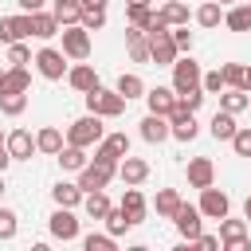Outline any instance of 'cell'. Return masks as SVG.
I'll use <instances>...</instances> for the list:
<instances>
[{"label": "cell", "mask_w": 251, "mask_h": 251, "mask_svg": "<svg viewBox=\"0 0 251 251\" xmlns=\"http://www.w3.org/2000/svg\"><path fill=\"white\" fill-rule=\"evenodd\" d=\"M106 137V126H102V114H82L78 122H71L67 126V141L71 145H82V149H90V145H98Z\"/></svg>", "instance_id": "1"}, {"label": "cell", "mask_w": 251, "mask_h": 251, "mask_svg": "<svg viewBox=\"0 0 251 251\" xmlns=\"http://www.w3.org/2000/svg\"><path fill=\"white\" fill-rule=\"evenodd\" d=\"M126 102H129V98L118 94V86L106 90V86L98 82L94 90H86V110H90V114H102V118H118V114L126 110Z\"/></svg>", "instance_id": "2"}, {"label": "cell", "mask_w": 251, "mask_h": 251, "mask_svg": "<svg viewBox=\"0 0 251 251\" xmlns=\"http://www.w3.org/2000/svg\"><path fill=\"white\" fill-rule=\"evenodd\" d=\"M59 35H63V55H67V59H75V63L90 59V31H86L82 24H67Z\"/></svg>", "instance_id": "3"}, {"label": "cell", "mask_w": 251, "mask_h": 251, "mask_svg": "<svg viewBox=\"0 0 251 251\" xmlns=\"http://www.w3.org/2000/svg\"><path fill=\"white\" fill-rule=\"evenodd\" d=\"M129 153V137L126 133H106L98 145H94V157L90 161H102V165H110V169H118V161Z\"/></svg>", "instance_id": "4"}, {"label": "cell", "mask_w": 251, "mask_h": 251, "mask_svg": "<svg viewBox=\"0 0 251 251\" xmlns=\"http://www.w3.org/2000/svg\"><path fill=\"white\" fill-rule=\"evenodd\" d=\"M200 78H204V71H200V63H196L192 55H180V59L173 63V90H176V94L200 86Z\"/></svg>", "instance_id": "5"}, {"label": "cell", "mask_w": 251, "mask_h": 251, "mask_svg": "<svg viewBox=\"0 0 251 251\" xmlns=\"http://www.w3.org/2000/svg\"><path fill=\"white\" fill-rule=\"evenodd\" d=\"M114 176H118V169H110V165H102V161H86V165L78 169V188H82V192H98V188H106Z\"/></svg>", "instance_id": "6"}, {"label": "cell", "mask_w": 251, "mask_h": 251, "mask_svg": "<svg viewBox=\"0 0 251 251\" xmlns=\"http://www.w3.org/2000/svg\"><path fill=\"white\" fill-rule=\"evenodd\" d=\"M31 63H35V71H39V75H43V78H51V82H55V78H63V75H67V55H63V51H59V47H39V51H35V59H31Z\"/></svg>", "instance_id": "7"}, {"label": "cell", "mask_w": 251, "mask_h": 251, "mask_svg": "<svg viewBox=\"0 0 251 251\" xmlns=\"http://www.w3.org/2000/svg\"><path fill=\"white\" fill-rule=\"evenodd\" d=\"M220 247L224 251H247L251 247V235H247V224L243 220H220Z\"/></svg>", "instance_id": "8"}, {"label": "cell", "mask_w": 251, "mask_h": 251, "mask_svg": "<svg viewBox=\"0 0 251 251\" xmlns=\"http://www.w3.org/2000/svg\"><path fill=\"white\" fill-rule=\"evenodd\" d=\"M180 59V51H176V43H173V31H157V35H149V63H157V67H173Z\"/></svg>", "instance_id": "9"}, {"label": "cell", "mask_w": 251, "mask_h": 251, "mask_svg": "<svg viewBox=\"0 0 251 251\" xmlns=\"http://www.w3.org/2000/svg\"><path fill=\"white\" fill-rule=\"evenodd\" d=\"M169 129H173V137L176 141H192L196 137V110H188V106H180V98H176V106H173V114H169Z\"/></svg>", "instance_id": "10"}, {"label": "cell", "mask_w": 251, "mask_h": 251, "mask_svg": "<svg viewBox=\"0 0 251 251\" xmlns=\"http://www.w3.org/2000/svg\"><path fill=\"white\" fill-rule=\"evenodd\" d=\"M200 212H204V220H224L227 212H231V200H227V192H220V188H200V204H196Z\"/></svg>", "instance_id": "11"}, {"label": "cell", "mask_w": 251, "mask_h": 251, "mask_svg": "<svg viewBox=\"0 0 251 251\" xmlns=\"http://www.w3.org/2000/svg\"><path fill=\"white\" fill-rule=\"evenodd\" d=\"M47 231H51L55 239H63V243H71V239H78V220H75V212L59 204V208L51 212V220H47Z\"/></svg>", "instance_id": "12"}, {"label": "cell", "mask_w": 251, "mask_h": 251, "mask_svg": "<svg viewBox=\"0 0 251 251\" xmlns=\"http://www.w3.org/2000/svg\"><path fill=\"white\" fill-rule=\"evenodd\" d=\"M20 39H31V12L0 16V43H20Z\"/></svg>", "instance_id": "13"}, {"label": "cell", "mask_w": 251, "mask_h": 251, "mask_svg": "<svg viewBox=\"0 0 251 251\" xmlns=\"http://www.w3.org/2000/svg\"><path fill=\"white\" fill-rule=\"evenodd\" d=\"M200 220H204V212H200V208H192V204H180V208H176V216H173L176 231H180L188 243H196V239H200V231H204V227H200Z\"/></svg>", "instance_id": "14"}, {"label": "cell", "mask_w": 251, "mask_h": 251, "mask_svg": "<svg viewBox=\"0 0 251 251\" xmlns=\"http://www.w3.org/2000/svg\"><path fill=\"white\" fill-rule=\"evenodd\" d=\"M141 137H145L149 145H161L165 137H173V129H169V118H165V114H153V110H149V114L141 118Z\"/></svg>", "instance_id": "15"}, {"label": "cell", "mask_w": 251, "mask_h": 251, "mask_svg": "<svg viewBox=\"0 0 251 251\" xmlns=\"http://www.w3.org/2000/svg\"><path fill=\"white\" fill-rule=\"evenodd\" d=\"M145 106L153 110V114H173V106H176V90L173 86H153V90H145Z\"/></svg>", "instance_id": "16"}, {"label": "cell", "mask_w": 251, "mask_h": 251, "mask_svg": "<svg viewBox=\"0 0 251 251\" xmlns=\"http://www.w3.org/2000/svg\"><path fill=\"white\" fill-rule=\"evenodd\" d=\"M8 153H12V161H31V153H39V149H35V137L27 129H12L8 133Z\"/></svg>", "instance_id": "17"}, {"label": "cell", "mask_w": 251, "mask_h": 251, "mask_svg": "<svg viewBox=\"0 0 251 251\" xmlns=\"http://www.w3.org/2000/svg\"><path fill=\"white\" fill-rule=\"evenodd\" d=\"M118 176H122V184H141L145 176H149V161H141V157H122L118 161Z\"/></svg>", "instance_id": "18"}, {"label": "cell", "mask_w": 251, "mask_h": 251, "mask_svg": "<svg viewBox=\"0 0 251 251\" xmlns=\"http://www.w3.org/2000/svg\"><path fill=\"white\" fill-rule=\"evenodd\" d=\"M67 82H71L78 94H86V90H94V86H98V75H94V67L82 59V63H75V67L67 71Z\"/></svg>", "instance_id": "19"}, {"label": "cell", "mask_w": 251, "mask_h": 251, "mask_svg": "<svg viewBox=\"0 0 251 251\" xmlns=\"http://www.w3.org/2000/svg\"><path fill=\"white\" fill-rule=\"evenodd\" d=\"M212 180H216V165L208 157H192L188 161V184L192 188H208Z\"/></svg>", "instance_id": "20"}, {"label": "cell", "mask_w": 251, "mask_h": 251, "mask_svg": "<svg viewBox=\"0 0 251 251\" xmlns=\"http://www.w3.org/2000/svg\"><path fill=\"white\" fill-rule=\"evenodd\" d=\"M122 208H126V216L133 220V227L145 220V208H149V204H145V196H141L137 184H126V192H122Z\"/></svg>", "instance_id": "21"}, {"label": "cell", "mask_w": 251, "mask_h": 251, "mask_svg": "<svg viewBox=\"0 0 251 251\" xmlns=\"http://www.w3.org/2000/svg\"><path fill=\"white\" fill-rule=\"evenodd\" d=\"M59 31H63V24L55 20V12H43V8L31 12V35H35V39H51V35H59Z\"/></svg>", "instance_id": "22"}, {"label": "cell", "mask_w": 251, "mask_h": 251, "mask_svg": "<svg viewBox=\"0 0 251 251\" xmlns=\"http://www.w3.org/2000/svg\"><path fill=\"white\" fill-rule=\"evenodd\" d=\"M126 47H129V59L133 63H149V35L141 31V27H126Z\"/></svg>", "instance_id": "23"}, {"label": "cell", "mask_w": 251, "mask_h": 251, "mask_svg": "<svg viewBox=\"0 0 251 251\" xmlns=\"http://www.w3.org/2000/svg\"><path fill=\"white\" fill-rule=\"evenodd\" d=\"M208 129H212V137H216V141H231L239 126H235V114H231V110H216V114H212V122H208Z\"/></svg>", "instance_id": "24"}, {"label": "cell", "mask_w": 251, "mask_h": 251, "mask_svg": "<svg viewBox=\"0 0 251 251\" xmlns=\"http://www.w3.org/2000/svg\"><path fill=\"white\" fill-rule=\"evenodd\" d=\"M27 86H31L27 67H8V71L0 75V94H20V90H27Z\"/></svg>", "instance_id": "25"}, {"label": "cell", "mask_w": 251, "mask_h": 251, "mask_svg": "<svg viewBox=\"0 0 251 251\" xmlns=\"http://www.w3.org/2000/svg\"><path fill=\"white\" fill-rule=\"evenodd\" d=\"M35 149L47 153V157H59V149H63V133H59L55 126H43V129L35 133Z\"/></svg>", "instance_id": "26"}, {"label": "cell", "mask_w": 251, "mask_h": 251, "mask_svg": "<svg viewBox=\"0 0 251 251\" xmlns=\"http://www.w3.org/2000/svg\"><path fill=\"white\" fill-rule=\"evenodd\" d=\"M82 196H86V192H82L78 184H67V180H59V184L51 188V200H55V204H63V208H78V204H82Z\"/></svg>", "instance_id": "27"}, {"label": "cell", "mask_w": 251, "mask_h": 251, "mask_svg": "<svg viewBox=\"0 0 251 251\" xmlns=\"http://www.w3.org/2000/svg\"><path fill=\"white\" fill-rule=\"evenodd\" d=\"M180 204H184V200H180V192H176V188H161V192H157V200H153V208H157V216H161V220H173Z\"/></svg>", "instance_id": "28"}, {"label": "cell", "mask_w": 251, "mask_h": 251, "mask_svg": "<svg viewBox=\"0 0 251 251\" xmlns=\"http://www.w3.org/2000/svg\"><path fill=\"white\" fill-rule=\"evenodd\" d=\"M82 208H86V216H90V220H106V212H110L114 204H110L106 188H98V192H86V196H82Z\"/></svg>", "instance_id": "29"}, {"label": "cell", "mask_w": 251, "mask_h": 251, "mask_svg": "<svg viewBox=\"0 0 251 251\" xmlns=\"http://www.w3.org/2000/svg\"><path fill=\"white\" fill-rule=\"evenodd\" d=\"M224 24L231 31H251V4H231L224 12Z\"/></svg>", "instance_id": "30"}, {"label": "cell", "mask_w": 251, "mask_h": 251, "mask_svg": "<svg viewBox=\"0 0 251 251\" xmlns=\"http://www.w3.org/2000/svg\"><path fill=\"white\" fill-rule=\"evenodd\" d=\"M86 161H90V157H86V149H82V145H71V141H67V145L59 149V165H63V169H71V173H78Z\"/></svg>", "instance_id": "31"}, {"label": "cell", "mask_w": 251, "mask_h": 251, "mask_svg": "<svg viewBox=\"0 0 251 251\" xmlns=\"http://www.w3.org/2000/svg\"><path fill=\"white\" fill-rule=\"evenodd\" d=\"M51 12H55V20H59L63 27L82 20V4H78V0H55V4H51Z\"/></svg>", "instance_id": "32"}, {"label": "cell", "mask_w": 251, "mask_h": 251, "mask_svg": "<svg viewBox=\"0 0 251 251\" xmlns=\"http://www.w3.org/2000/svg\"><path fill=\"white\" fill-rule=\"evenodd\" d=\"M220 110L243 114V110H247V90H239V86H227V90H220Z\"/></svg>", "instance_id": "33"}, {"label": "cell", "mask_w": 251, "mask_h": 251, "mask_svg": "<svg viewBox=\"0 0 251 251\" xmlns=\"http://www.w3.org/2000/svg\"><path fill=\"white\" fill-rule=\"evenodd\" d=\"M145 82H141V75H133V71H126L122 78H118V94H126V98H145Z\"/></svg>", "instance_id": "34"}, {"label": "cell", "mask_w": 251, "mask_h": 251, "mask_svg": "<svg viewBox=\"0 0 251 251\" xmlns=\"http://www.w3.org/2000/svg\"><path fill=\"white\" fill-rule=\"evenodd\" d=\"M129 227H133V220L126 216V208H122V204L106 212V231H110V235H126Z\"/></svg>", "instance_id": "35"}, {"label": "cell", "mask_w": 251, "mask_h": 251, "mask_svg": "<svg viewBox=\"0 0 251 251\" xmlns=\"http://www.w3.org/2000/svg\"><path fill=\"white\" fill-rule=\"evenodd\" d=\"M220 20H224L220 0H208V4H200V8H196V24H200V27H220Z\"/></svg>", "instance_id": "36"}, {"label": "cell", "mask_w": 251, "mask_h": 251, "mask_svg": "<svg viewBox=\"0 0 251 251\" xmlns=\"http://www.w3.org/2000/svg\"><path fill=\"white\" fill-rule=\"evenodd\" d=\"M24 110H27V90H20V94H0V114L16 118V114H24Z\"/></svg>", "instance_id": "37"}, {"label": "cell", "mask_w": 251, "mask_h": 251, "mask_svg": "<svg viewBox=\"0 0 251 251\" xmlns=\"http://www.w3.org/2000/svg\"><path fill=\"white\" fill-rule=\"evenodd\" d=\"M161 16H165V24H169V27H180V24H188V8H184L180 0H165Z\"/></svg>", "instance_id": "38"}, {"label": "cell", "mask_w": 251, "mask_h": 251, "mask_svg": "<svg viewBox=\"0 0 251 251\" xmlns=\"http://www.w3.org/2000/svg\"><path fill=\"white\" fill-rule=\"evenodd\" d=\"M31 59H35V55H31V47H27L24 39H20V43H8V63H12V67H27Z\"/></svg>", "instance_id": "39"}, {"label": "cell", "mask_w": 251, "mask_h": 251, "mask_svg": "<svg viewBox=\"0 0 251 251\" xmlns=\"http://www.w3.org/2000/svg\"><path fill=\"white\" fill-rule=\"evenodd\" d=\"M82 247H86V251H114V247H118V235H110V231H106V235H94V231H90V235L82 239Z\"/></svg>", "instance_id": "40"}, {"label": "cell", "mask_w": 251, "mask_h": 251, "mask_svg": "<svg viewBox=\"0 0 251 251\" xmlns=\"http://www.w3.org/2000/svg\"><path fill=\"white\" fill-rule=\"evenodd\" d=\"M224 82L243 90V82H247V67H243V63H224Z\"/></svg>", "instance_id": "41"}, {"label": "cell", "mask_w": 251, "mask_h": 251, "mask_svg": "<svg viewBox=\"0 0 251 251\" xmlns=\"http://www.w3.org/2000/svg\"><path fill=\"white\" fill-rule=\"evenodd\" d=\"M231 149H235V157H251V126H239V129H235Z\"/></svg>", "instance_id": "42"}, {"label": "cell", "mask_w": 251, "mask_h": 251, "mask_svg": "<svg viewBox=\"0 0 251 251\" xmlns=\"http://www.w3.org/2000/svg\"><path fill=\"white\" fill-rule=\"evenodd\" d=\"M16 227H20L16 212L12 208H0V239H16Z\"/></svg>", "instance_id": "43"}, {"label": "cell", "mask_w": 251, "mask_h": 251, "mask_svg": "<svg viewBox=\"0 0 251 251\" xmlns=\"http://www.w3.org/2000/svg\"><path fill=\"white\" fill-rule=\"evenodd\" d=\"M200 86H204L208 94H220V90H227V82H224V67H220V71H208V75L200 78Z\"/></svg>", "instance_id": "44"}, {"label": "cell", "mask_w": 251, "mask_h": 251, "mask_svg": "<svg viewBox=\"0 0 251 251\" xmlns=\"http://www.w3.org/2000/svg\"><path fill=\"white\" fill-rule=\"evenodd\" d=\"M86 31H102L106 27V8H98V12H82V20H78Z\"/></svg>", "instance_id": "45"}, {"label": "cell", "mask_w": 251, "mask_h": 251, "mask_svg": "<svg viewBox=\"0 0 251 251\" xmlns=\"http://www.w3.org/2000/svg\"><path fill=\"white\" fill-rule=\"evenodd\" d=\"M173 43H176V51H180V55H188V51H192V31H188V24H180V27L173 31Z\"/></svg>", "instance_id": "46"}, {"label": "cell", "mask_w": 251, "mask_h": 251, "mask_svg": "<svg viewBox=\"0 0 251 251\" xmlns=\"http://www.w3.org/2000/svg\"><path fill=\"white\" fill-rule=\"evenodd\" d=\"M196 243H200V247H208V251H216V247H220V235H204V231H200V239H196Z\"/></svg>", "instance_id": "47"}, {"label": "cell", "mask_w": 251, "mask_h": 251, "mask_svg": "<svg viewBox=\"0 0 251 251\" xmlns=\"http://www.w3.org/2000/svg\"><path fill=\"white\" fill-rule=\"evenodd\" d=\"M16 4H20V8H24V12H39V8H43V4H47V0H16Z\"/></svg>", "instance_id": "48"}, {"label": "cell", "mask_w": 251, "mask_h": 251, "mask_svg": "<svg viewBox=\"0 0 251 251\" xmlns=\"http://www.w3.org/2000/svg\"><path fill=\"white\" fill-rule=\"evenodd\" d=\"M82 4V12H98V8H106V0H78Z\"/></svg>", "instance_id": "49"}, {"label": "cell", "mask_w": 251, "mask_h": 251, "mask_svg": "<svg viewBox=\"0 0 251 251\" xmlns=\"http://www.w3.org/2000/svg\"><path fill=\"white\" fill-rule=\"evenodd\" d=\"M12 165V153H8V145H0V173Z\"/></svg>", "instance_id": "50"}, {"label": "cell", "mask_w": 251, "mask_h": 251, "mask_svg": "<svg viewBox=\"0 0 251 251\" xmlns=\"http://www.w3.org/2000/svg\"><path fill=\"white\" fill-rule=\"evenodd\" d=\"M243 216H247V220H251V196H247V200H243Z\"/></svg>", "instance_id": "51"}, {"label": "cell", "mask_w": 251, "mask_h": 251, "mask_svg": "<svg viewBox=\"0 0 251 251\" xmlns=\"http://www.w3.org/2000/svg\"><path fill=\"white\" fill-rule=\"evenodd\" d=\"M243 90H251V67H247V82H243Z\"/></svg>", "instance_id": "52"}, {"label": "cell", "mask_w": 251, "mask_h": 251, "mask_svg": "<svg viewBox=\"0 0 251 251\" xmlns=\"http://www.w3.org/2000/svg\"><path fill=\"white\" fill-rule=\"evenodd\" d=\"M126 4H149V0H126Z\"/></svg>", "instance_id": "53"}, {"label": "cell", "mask_w": 251, "mask_h": 251, "mask_svg": "<svg viewBox=\"0 0 251 251\" xmlns=\"http://www.w3.org/2000/svg\"><path fill=\"white\" fill-rule=\"evenodd\" d=\"M0 196H4V173H0Z\"/></svg>", "instance_id": "54"}, {"label": "cell", "mask_w": 251, "mask_h": 251, "mask_svg": "<svg viewBox=\"0 0 251 251\" xmlns=\"http://www.w3.org/2000/svg\"><path fill=\"white\" fill-rule=\"evenodd\" d=\"M0 145H8V137H4V133H0Z\"/></svg>", "instance_id": "55"}, {"label": "cell", "mask_w": 251, "mask_h": 251, "mask_svg": "<svg viewBox=\"0 0 251 251\" xmlns=\"http://www.w3.org/2000/svg\"><path fill=\"white\" fill-rule=\"evenodd\" d=\"M247 106H251V90H247Z\"/></svg>", "instance_id": "56"}, {"label": "cell", "mask_w": 251, "mask_h": 251, "mask_svg": "<svg viewBox=\"0 0 251 251\" xmlns=\"http://www.w3.org/2000/svg\"><path fill=\"white\" fill-rule=\"evenodd\" d=\"M220 4H235V0H220Z\"/></svg>", "instance_id": "57"}]
</instances>
